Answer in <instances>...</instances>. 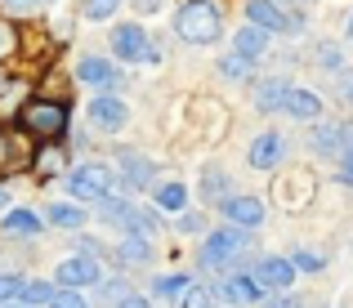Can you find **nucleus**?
<instances>
[{
    "label": "nucleus",
    "instance_id": "44",
    "mask_svg": "<svg viewBox=\"0 0 353 308\" xmlns=\"http://www.w3.org/2000/svg\"><path fill=\"white\" fill-rule=\"evenodd\" d=\"M0 308H36V304H27V300H9V304H0Z\"/></svg>",
    "mask_w": 353,
    "mask_h": 308
},
{
    "label": "nucleus",
    "instance_id": "18",
    "mask_svg": "<svg viewBox=\"0 0 353 308\" xmlns=\"http://www.w3.org/2000/svg\"><path fill=\"white\" fill-rule=\"evenodd\" d=\"M268 45H273V32H264V27H255V23H246V27L233 32V54H241V59H250V63L264 59Z\"/></svg>",
    "mask_w": 353,
    "mask_h": 308
},
{
    "label": "nucleus",
    "instance_id": "16",
    "mask_svg": "<svg viewBox=\"0 0 353 308\" xmlns=\"http://www.w3.org/2000/svg\"><path fill=\"white\" fill-rule=\"evenodd\" d=\"M45 228H50V223H45V214H36L32 205H9L5 219H0V232H5V237H18V241L41 237Z\"/></svg>",
    "mask_w": 353,
    "mask_h": 308
},
{
    "label": "nucleus",
    "instance_id": "32",
    "mask_svg": "<svg viewBox=\"0 0 353 308\" xmlns=\"http://www.w3.org/2000/svg\"><path fill=\"white\" fill-rule=\"evenodd\" d=\"M336 179L345 188H353V125H349V138H345V152L336 156Z\"/></svg>",
    "mask_w": 353,
    "mask_h": 308
},
{
    "label": "nucleus",
    "instance_id": "27",
    "mask_svg": "<svg viewBox=\"0 0 353 308\" xmlns=\"http://www.w3.org/2000/svg\"><path fill=\"white\" fill-rule=\"evenodd\" d=\"M192 286V277H183V273H170V277H157L152 282V295H161V300H174L179 304V295Z\"/></svg>",
    "mask_w": 353,
    "mask_h": 308
},
{
    "label": "nucleus",
    "instance_id": "26",
    "mask_svg": "<svg viewBox=\"0 0 353 308\" xmlns=\"http://www.w3.org/2000/svg\"><path fill=\"white\" fill-rule=\"evenodd\" d=\"M121 5H125V0H81V5H77V14L85 18V23H112Z\"/></svg>",
    "mask_w": 353,
    "mask_h": 308
},
{
    "label": "nucleus",
    "instance_id": "31",
    "mask_svg": "<svg viewBox=\"0 0 353 308\" xmlns=\"http://www.w3.org/2000/svg\"><path fill=\"white\" fill-rule=\"evenodd\" d=\"M32 165H36V174H45V179H50V174H59L63 165H68V152H59V147H45V152L36 156Z\"/></svg>",
    "mask_w": 353,
    "mask_h": 308
},
{
    "label": "nucleus",
    "instance_id": "1",
    "mask_svg": "<svg viewBox=\"0 0 353 308\" xmlns=\"http://www.w3.org/2000/svg\"><path fill=\"white\" fill-rule=\"evenodd\" d=\"M174 36L183 45H215L224 36V9L215 0H183L174 14Z\"/></svg>",
    "mask_w": 353,
    "mask_h": 308
},
{
    "label": "nucleus",
    "instance_id": "35",
    "mask_svg": "<svg viewBox=\"0 0 353 308\" xmlns=\"http://www.w3.org/2000/svg\"><path fill=\"white\" fill-rule=\"evenodd\" d=\"M45 308H90V304H85V295H81V291H72V286H59V291H54V300L45 304Z\"/></svg>",
    "mask_w": 353,
    "mask_h": 308
},
{
    "label": "nucleus",
    "instance_id": "38",
    "mask_svg": "<svg viewBox=\"0 0 353 308\" xmlns=\"http://www.w3.org/2000/svg\"><path fill=\"white\" fill-rule=\"evenodd\" d=\"M14 50H18V27L14 23H0V63H5Z\"/></svg>",
    "mask_w": 353,
    "mask_h": 308
},
{
    "label": "nucleus",
    "instance_id": "49",
    "mask_svg": "<svg viewBox=\"0 0 353 308\" xmlns=\"http://www.w3.org/2000/svg\"><path fill=\"white\" fill-rule=\"evenodd\" d=\"M45 5H50V0H45Z\"/></svg>",
    "mask_w": 353,
    "mask_h": 308
},
{
    "label": "nucleus",
    "instance_id": "21",
    "mask_svg": "<svg viewBox=\"0 0 353 308\" xmlns=\"http://www.w3.org/2000/svg\"><path fill=\"white\" fill-rule=\"evenodd\" d=\"M197 197L206 201V205H219L228 197V174H224V165H201V179H197Z\"/></svg>",
    "mask_w": 353,
    "mask_h": 308
},
{
    "label": "nucleus",
    "instance_id": "48",
    "mask_svg": "<svg viewBox=\"0 0 353 308\" xmlns=\"http://www.w3.org/2000/svg\"><path fill=\"white\" fill-rule=\"evenodd\" d=\"M0 94H5V72H0Z\"/></svg>",
    "mask_w": 353,
    "mask_h": 308
},
{
    "label": "nucleus",
    "instance_id": "22",
    "mask_svg": "<svg viewBox=\"0 0 353 308\" xmlns=\"http://www.w3.org/2000/svg\"><path fill=\"white\" fill-rule=\"evenodd\" d=\"M36 156H32V147L23 143V134H0V170H27Z\"/></svg>",
    "mask_w": 353,
    "mask_h": 308
},
{
    "label": "nucleus",
    "instance_id": "12",
    "mask_svg": "<svg viewBox=\"0 0 353 308\" xmlns=\"http://www.w3.org/2000/svg\"><path fill=\"white\" fill-rule=\"evenodd\" d=\"M345 138H349V121H313L309 130V152L313 156H327V161H336L340 152H345Z\"/></svg>",
    "mask_w": 353,
    "mask_h": 308
},
{
    "label": "nucleus",
    "instance_id": "23",
    "mask_svg": "<svg viewBox=\"0 0 353 308\" xmlns=\"http://www.w3.org/2000/svg\"><path fill=\"white\" fill-rule=\"evenodd\" d=\"M152 201H157V210H161V214H179V210H188V183H179V179H170V183H152Z\"/></svg>",
    "mask_w": 353,
    "mask_h": 308
},
{
    "label": "nucleus",
    "instance_id": "15",
    "mask_svg": "<svg viewBox=\"0 0 353 308\" xmlns=\"http://www.w3.org/2000/svg\"><path fill=\"white\" fill-rule=\"evenodd\" d=\"M282 116L291 121H304V125H313V121L327 116V103H322L318 90H304V85H291L286 90V103H282Z\"/></svg>",
    "mask_w": 353,
    "mask_h": 308
},
{
    "label": "nucleus",
    "instance_id": "43",
    "mask_svg": "<svg viewBox=\"0 0 353 308\" xmlns=\"http://www.w3.org/2000/svg\"><path fill=\"white\" fill-rule=\"evenodd\" d=\"M340 99H345L349 107H353V76H345V81H340Z\"/></svg>",
    "mask_w": 353,
    "mask_h": 308
},
{
    "label": "nucleus",
    "instance_id": "34",
    "mask_svg": "<svg viewBox=\"0 0 353 308\" xmlns=\"http://www.w3.org/2000/svg\"><path fill=\"white\" fill-rule=\"evenodd\" d=\"M291 264H295V273H322V268H327V259H322L318 250H295Z\"/></svg>",
    "mask_w": 353,
    "mask_h": 308
},
{
    "label": "nucleus",
    "instance_id": "29",
    "mask_svg": "<svg viewBox=\"0 0 353 308\" xmlns=\"http://www.w3.org/2000/svg\"><path fill=\"white\" fill-rule=\"evenodd\" d=\"M219 76H228V81H250V76H255V63L241 59V54H224V59H219Z\"/></svg>",
    "mask_w": 353,
    "mask_h": 308
},
{
    "label": "nucleus",
    "instance_id": "20",
    "mask_svg": "<svg viewBox=\"0 0 353 308\" xmlns=\"http://www.w3.org/2000/svg\"><path fill=\"white\" fill-rule=\"evenodd\" d=\"M117 259L125 268H143V264H152V241L143 237V232H125V237L117 241Z\"/></svg>",
    "mask_w": 353,
    "mask_h": 308
},
{
    "label": "nucleus",
    "instance_id": "17",
    "mask_svg": "<svg viewBox=\"0 0 353 308\" xmlns=\"http://www.w3.org/2000/svg\"><path fill=\"white\" fill-rule=\"evenodd\" d=\"M255 277H259V286H264V291H291V282H295L300 273H295L291 255H286V259L264 255V259L255 264Z\"/></svg>",
    "mask_w": 353,
    "mask_h": 308
},
{
    "label": "nucleus",
    "instance_id": "25",
    "mask_svg": "<svg viewBox=\"0 0 353 308\" xmlns=\"http://www.w3.org/2000/svg\"><path fill=\"white\" fill-rule=\"evenodd\" d=\"M282 183L291 188V192H277V201H282V205H304V201L313 197V188H318V183H313V179H309L304 170H291V174H286Z\"/></svg>",
    "mask_w": 353,
    "mask_h": 308
},
{
    "label": "nucleus",
    "instance_id": "2",
    "mask_svg": "<svg viewBox=\"0 0 353 308\" xmlns=\"http://www.w3.org/2000/svg\"><path fill=\"white\" fill-rule=\"evenodd\" d=\"M121 188V179H117V170L108 161H81V165H72L68 170V192H72V201H81V205H99V201H108L112 192Z\"/></svg>",
    "mask_w": 353,
    "mask_h": 308
},
{
    "label": "nucleus",
    "instance_id": "8",
    "mask_svg": "<svg viewBox=\"0 0 353 308\" xmlns=\"http://www.w3.org/2000/svg\"><path fill=\"white\" fill-rule=\"evenodd\" d=\"M85 116H90V130H99V134H121V130L130 125V107H125V99H117V94H94L90 107H85Z\"/></svg>",
    "mask_w": 353,
    "mask_h": 308
},
{
    "label": "nucleus",
    "instance_id": "40",
    "mask_svg": "<svg viewBox=\"0 0 353 308\" xmlns=\"http://www.w3.org/2000/svg\"><path fill=\"white\" fill-rule=\"evenodd\" d=\"M0 5L9 9V14H18V18H27V14H36V9L45 5V0H0Z\"/></svg>",
    "mask_w": 353,
    "mask_h": 308
},
{
    "label": "nucleus",
    "instance_id": "45",
    "mask_svg": "<svg viewBox=\"0 0 353 308\" xmlns=\"http://www.w3.org/2000/svg\"><path fill=\"white\" fill-rule=\"evenodd\" d=\"M0 210H9V188L0 183Z\"/></svg>",
    "mask_w": 353,
    "mask_h": 308
},
{
    "label": "nucleus",
    "instance_id": "10",
    "mask_svg": "<svg viewBox=\"0 0 353 308\" xmlns=\"http://www.w3.org/2000/svg\"><path fill=\"white\" fill-rule=\"evenodd\" d=\"M286 161V134H277V130H264V134H255L250 138V147H246V165L250 170H277V165Z\"/></svg>",
    "mask_w": 353,
    "mask_h": 308
},
{
    "label": "nucleus",
    "instance_id": "9",
    "mask_svg": "<svg viewBox=\"0 0 353 308\" xmlns=\"http://www.w3.org/2000/svg\"><path fill=\"white\" fill-rule=\"evenodd\" d=\"M117 179L125 192H143L157 183V161H148L143 152H134V147H121L117 152Z\"/></svg>",
    "mask_w": 353,
    "mask_h": 308
},
{
    "label": "nucleus",
    "instance_id": "4",
    "mask_svg": "<svg viewBox=\"0 0 353 308\" xmlns=\"http://www.w3.org/2000/svg\"><path fill=\"white\" fill-rule=\"evenodd\" d=\"M246 237H250V228H237V223H224V228L206 232V246H201V268H224V264H233V259H241Z\"/></svg>",
    "mask_w": 353,
    "mask_h": 308
},
{
    "label": "nucleus",
    "instance_id": "5",
    "mask_svg": "<svg viewBox=\"0 0 353 308\" xmlns=\"http://www.w3.org/2000/svg\"><path fill=\"white\" fill-rule=\"evenodd\" d=\"M108 45H112L117 63H157L161 59V54L152 50V36L143 32V23H117Z\"/></svg>",
    "mask_w": 353,
    "mask_h": 308
},
{
    "label": "nucleus",
    "instance_id": "14",
    "mask_svg": "<svg viewBox=\"0 0 353 308\" xmlns=\"http://www.w3.org/2000/svg\"><path fill=\"white\" fill-rule=\"evenodd\" d=\"M219 214H224L228 223H237V228H250V232H255L259 223H264V201L250 197V192H228V197L219 201Z\"/></svg>",
    "mask_w": 353,
    "mask_h": 308
},
{
    "label": "nucleus",
    "instance_id": "30",
    "mask_svg": "<svg viewBox=\"0 0 353 308\" xmlns=\"http://www.w3.org/2000/svg\"><path fill=\"white\" fill-rule=\"evenodd\" d=\"M179 308H215V291H210V286H201V282H192L188 291L179 295Z\"/></svg>",
    "mask_w": 353,
    "mask_h": 308
},
{
    "label": "nucleus",
    "instance_id": "6",
    "mask_svg": "<svg viewBox=\"0 0 353 308\" xmlns=\"http://www.w3.org/2000/svg\"><path fill=\"white\" fill-rule=\"evenodd\" d=\"M77 81L81 85H90L94 94H117L121 85H125V72H121L117 59H103V54H85V59L77 63Z\"/></svg>",
    "mask_w": 353,
    "mask_h": 308
},
{
    "label": "nucleus",
    "instance_id": "11",
    "mask_svg": "<svg viewBox=\"0 0 353 308\" xmlns=\"http://www.w3.org/2000/svg\"><path fill=\"white\" fill-rule=\"evenodd\" d=\"M219 300L224 304H233V308H259V300H264V286H259V277L255 273H228L224 282H219Z\"/></svg>",
    "mask_w": 353,
    "mask_h": 308
},
{
    "label": "nucleus",
    "instance_id": "42",
    "mask_svg": "<svg viewBox=\"0 0 353 308\" xmlns=\"http://www.w3.org/2000/svg\"><path fill=\"white\" fill-rule=\"evenodd\" d=\"M99 286H103V295H108L112 304L121 300V295H130V286H125V282H99Z\"/></svg>",
    "mask_w": 353,
    "mask_h": 308
},
{
    "label": "nucleus",
    "instance_id": "41",
    "mask_svg": "<svg viewBox=\"0 0 353 308\" xmlns=\"http://www.w3.org/2000/svg\"><path fill=\"white\" fill-rule=\"evenodd\" d=\"M112 308H152V300H148V295H134V291H130V295H121Z\"/></svg>",
    "mask_w": 353,
    "mask_h": 308
},
{
    "label": "nucleus",
    "instance_id": "13",
    "mask_svg": "<svg viewBox=\"0 0 353 308\" xmlns=\"http://www.w3.org/2000/svg\"><path fill=\"white\" fill-rule=\"evenodd\" d=\"M246 23L264 27V32L282 36V32H300V18H291L286 9H277V0H246Z\"/></svg>",
    "mask_w": 353,
    "mask_h": 308
},
{
    "label": "nucleus",
    "instance_id": "33",
    "mask_svg": "<svg viewBox=\"0 0 353 308\" xmlns=\"http://www.w3.org/2000/svg\"><path fill=\"white\" fill-rule=\"evenodd\" d=\"M23 286H27V277H23V273H0V304L23 300Z\"/></svg>",
    "mask_w": 353,
    "mask_h": 308
},
{
    "label": "nucleus",
    "instance_id": "28",
    "mask_svg": "<svg viewBox=\"0 0 353 308\" xmlns=\"http://www.w3.org/2000/svg\"><path fill=\"white\" fill-rule=\"evenodd\" d=\"M54 291H59V282H45V277H27L23 300H27V304H36V308H45V304L54 300Z\"/></svg>",
    "mask_w": 353,
    "mask_h": 308
},
{
    "label": "nucleus",
    "instance_id": "7",
    "mask_svg": "<svg viewBox=\"0 0 353 308\" xmlns=\"http://www.w3.org/2000/svg\"><path fill=\"white\" fill-rule=\"evenodd\" d=\"M54 282H59V286H72V291H85V286H99V282H103V264H99L90 250H81V255L59 259Z\"/></svg>",
    "mask_w": 353,
    "mask_h": 308
},
{
    "label": "nucleus",
    "instance_id": "3",
    "mask_svg": "<svg viewBox=\"0 0 353 308\" xmlns=\"http://www.w3.org/2000/svg\"><path fill=\"white\" fill-rule=\"evenodd\" d=\"M18 130L32 138H59L68 134V103L59 99H32L18 112Z\"/></svg>",
    "mask_w": 353,
    "mask_h": 308
},
{
    "label": "nucleus",
    "instance_id": "37",
    "mask_svg": "<svg viewBox=\"0 0 353 308\" xmlns=\"http://www.w3.org/2000/svg\"><path fill=\"white\" fill-rule=\"evenodd\" d=\"M130 9H134L139 18H157V14L170 9V0H130Z\"/></svg>",
    "mask_w": 353,
    "mask_h": 308
},
{
    "label": "nucleus",
    "instance_id": "47",
    "mask_svg": "<svg viewBox=\"0 0 353 308\" xmlns=\"http://www.w3.org/2000/svg\"><path fill=\"white\" fill-rule=\"evenodd\" d=\"M286 5H313V0H286Z\"/></svg>",
    "mask_w": 353,
    "mask_h": 308
},
{
    "label": "nucleus",
    "instance_id": "24",
    "mask_svg": "<svg viewBox=\"0 0 353 308\" xmlns=\"http://www.w3.org/2000/svg\"><path fill=\"white\" fill-rule=\"evenodd\" d=\"M286 90H291V81H282V76L259 81V85H255V107L264 112V116H277L282 103H286Z\"/></svg>",
    "mask_w": 353,
    "mask_h": 308
},
{
    "label": "nucleus",
    "instance_id": "19",
    "mask_svg": "<svg viewBox=\"0 0 353 308\" xmlns=\"http://www.w3.org/2000/svg\"><path fill=\"white\" fill-rule=\"evenodd\" d=\"M45 223L50 228H63V232H77V228H85V205L81 201H50L45 205Z\"/></svg>",
    "mask_w": 353,
    "mask_h": 308
},
{
    "label": "nucleus",
    "instance_id": "36",
    "mask_svg": "<svg viewBox=\"0 0 353 308\" xmlns=\"http://www.w3.org/2000/svg\"><path fill=\"white\" fill-rule=\"evenodd\" d=\"M259 308H304V300L291 295V291H268L264 300H259Z\"/></svg>",
    "mask_w": 353,
    "mask_h": 308
},
{
    "label": "nucleus",
    "instance_id": "39",
    "mask_svg": "<svg viewBox=\"0 0 353 308\" xmlns=\"http://www.w3.org/2000/svg\"><path fill=\"white\" fill-rule=\"evenodd\" d=\"M179 232H201L206 228V214H197V210H179V223H174Z\"/></svg>",
    "mask_w": 353,
    "mask_h": 308
},
{
    "label": "nucleus",
    "instance_id": "46",
    "mask_svg": "<svg viewBox=\"0 0 353 308\" xmlns=\"http://www.w3.org/2000/svg\"><path fill=\"white\" fill-rule=\"evenodd\" d=\"M345 36H349V41H353V14H349V23H345Z\"/></svg>",
    "mask_w": 353,
    "mask_h": 308
}]
</instances>
